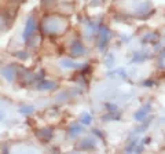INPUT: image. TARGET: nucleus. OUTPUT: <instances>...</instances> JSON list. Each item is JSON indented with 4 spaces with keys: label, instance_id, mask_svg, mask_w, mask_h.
Segmentation results:
<instances>
[{
    "label": "nucleus",
    "instance_id": "1",
    "mask_svg": "<svg viewBox=\"0 0 165 154\" xmlns=\"http://www.w3.org/2000/svg\"><path fill=\"white\" fill-rule=\"evenodd\" d=\"M43 29L48 34H57L63 29V21L57 17H50L46 18L43 22Z\"/></svg>",
    "mask_w": 165,
    "mask_h": 154
},
{
    "label": "nucleus",
    "instance_id": "2",
    "mask_svg": "<svg viewBox=\"0 0 165 154\" xmlns=\"http://www.w3.org/2000/svg\"><path fill=\"white\" fill-rule=\"evenodd\" d=\"M98 46L99 48L103 50L106 46H107L109 43V38H110V32H109V29L106 28V26H101V28L98 29Z\"/></svg>",
    "mask_w": 165,
    "mask_h": 154
},
{
    "label": "nucleus",
    "instance_id": "3",
    "mask_svg": "<svg viewBox=\"0 0 165 154\" xmlns=\"http://www.w3.org/2000/svg\"><path fill=\"white\" fill-rule=\"evenodd\" d=\"M34 29H36V21H34L33 17H29L28 21H26V23H25V30H23V34H22L23 40L28 41L29 38L33 36Z\"/></svg>",
    "mask_w": 165,
    "mask_h": 154
},
{
    "label": "nucleus",
    "instance_id": "4",
    "mask_svg": "<svg viewBox=\"0 0 165 154\" xmlns=\"http://www.w3.org/2000/svg\"><path fill=\"white\" fill-rule=\"evenodd\" d=\"M84 54H85V47L82 46L81 41H78V40L73 41L72 46H70V55H72L73 58H77Z\"/></svg>",
    "mask_w": 165,
    "mask_h": 154
},
{
    "label": "nucleus",
    "instance_id": "5",
    "mask_svg": "<svg viewBox=\"0 0 165 154\" xmlns=\"http://www.w3.org/2000/svg\"><path fill=\"white\" fill-rule=\"evenodd\" d=\"M2 75L6 80H8V81H14V79H15V76H17V70L14 66H6L2 69Z\"/></svg>",
    "mask_w": 165,
    "mask_h": 154
},
{
    "label": "nucleus",
    "instance_id": "6",
    "mask_svg": "<svg viewBox=\"0 0 165 154\" xmlns=\"http://www.w3.org/2000/svg\"><path fill=\"white\" fill-rule=\"evenodd\" d=\"M149 113H150V105L147 103V105H144L142 109H139V110L135 113V120L136 121H143Z\"/></svg>",
    "mask_w": 165,
    "mask_h": 154
},
{
    "label": "nucleus",
    "instance_id": "7",
    "mask_svg": "<svg viewBox=\"0 0 165 154\" xmlns=\"http://www.w3.org/2000/svg\"><path fill=\"white\" fill-rule=\"evenodd\" d=\"M57 87V84L52 81H48V80H43L41 79L39 83H37V90H52V88Z\"/></svg>",
    "mask_w": 165,
    "mask_h": 154
},
{
    "label": "nucleus",
    "instance_id": "8",
    "mask_svg": "<svg viewBox=\"0 0 165 154\" xmlns=\"http://www.w3.org/2000/svg\"><path fill=\"white\" fill-rule=\"evenodd\" d=\"M51 136H52V131L51 129H48V128L41 129V131L37 132V138H39L40 140H43L44 143H47V142L51 139Z\"/></svg>",
    "mask_w": 165,
    "mask_h": 154
},
{
    "label": "nucleus",
    "instance_id": "9",
    "mask_svg": "<svg viewBox=\"0 0 165 154\" xmlns=\"http://www.w3.org/2000/svg\"><path fill=\"white\" fill-rule=\"evenodd\" d=\"M78 149H82V150H92L95 147V142L92 139H84L81 143H78Z\"/></svg>",
    "mask_w": 165,
    "mask_h": 154
},
{
    "label": "nucleus",
    "instance_id": "10",
    "mask_svg": "<svg viewBox=\"0 0 165 154\" xmlns=\"http://www.w3.org/2000/svg\"><path fill=\"white\" fill-rule=\"evenodd\" d=\"M82 131V127L80 124H73L72 127L69 128V136L70 138H76L77 135H80Z\"/></svg>",
    "mask_w": 165,
    "mask_h": 154
},
{
    "label": "nucleus",
    "instance_id": "11",
    "mask_svg": "<svg viewBox=\"0 0 165 154\" xmlns=\"http://www.w3.org/2000/svg\"><path fill=\"white\" fill-rule=\"evenodd\" d=\"M61 65L63 67H67V69H78V67H81L80 63H76V62L70 61V59H62Z\"/></svg>",
    "mask_w": 165,
    "mask_h": 154
},
{
    "label": "nucleus",
    "instance_id": "12",
    "mask_svg": "<svg viewBox=\"0 0 165 154\" xmlns=\"http://www.w3.org/2000/svg\"><path fill=\"white\" fill-rule=\"evenodd\" d=\"M157 38H158V34L157 33H149V34H146V36L143 37V43H146V41H150L151 44H154Z\"/></svg>",
    "mask_w": 165,
    "mask_h": 154
},
{
    "label": "nucleus",
    "instance_id": "13",
    "mask_svg": "<svg viewBox=\"0 0 165 154\" xmlns=\"http://www.w3.org/2000/svg\"><path fill=\"white\" fill-rule=\"evenodd\" d=\"M91 120H92V117H91L90 113H82L81 117H80V123L84 124V125H88V124H91Z\"/></svg>",
    "mask_w": 165,
    "mask_h": 154
},
{
    "label": "nucleus",
    "instance_id": "14",
    "mask_svg": "<svg viewBox=\"0 0 165 154\" xmlns=\"http://www.w3.org/2000/svg\"><path fill=\"white\" fill-rule=\"evenodd\" d=\"M96 30H98V26H96L95 23H94V22L88 23V28H87V32H88V33H95Z\"/></svg>",
    "mask_w": 165,
    "mask_h": 154
},
{
    "label": "nucleus",
    "instance_id": "15",
    "mask_svg": "<svg viewBox=\"0 0 165 154\" xmlns=\"http://www.w3.org/2000/svg\"><path fill=\"white\" fill-rule=\"evenodd\" d=\"M32 111H33V107H32V106H28V107L21 109V113H23V114H30Z\"/></svg>",
    "mask_w": 165,
    "mask_h": 154
},
{
    "label": "nucleus",
    "instance_id": "16",
    "mask_svg": "<svg viewBox=\"0 0 165 154\" xmlns=\"http://www.w3.org/2000/svg\"><path fill=\"white\" fill-rule=\"evenodd\" d=\"M17 57H18V58H21V59H26V58H28L29 57V55H28V52H25V51H19V52H17Z\"/></svg>",
    "mask_w": 165,
    "mask_h": 154
},
{
    "label": "nucleus",
    "instance_id": "17",
    "mask_svg": "<svg viewBox=\"0 0 165 154\" xmlns=\"http://www.w3.org/2000/svg\"><path fill=\"white\" fill-rule=\"evenodd\" d=\"M55 0H43V4L44 6H48V4H51V3H54Z\"/></svg>",
    "mask_w": 165,
    "mask_h": 154
},
{
    "label": "nucleus",
    "instance_id": "18",
    "mask_svg": "<svg viewBox=\"0 0 165 154\" xmlns=\"http://www.w3.org/2000/svg\"><path fill=\"white\" fill-rule=\"evenodd\" d=\"M0 118H2V114H0Z\"/></svg>",
    "mask_w": 165,
    "mask_h": 154
}]
</instances>
